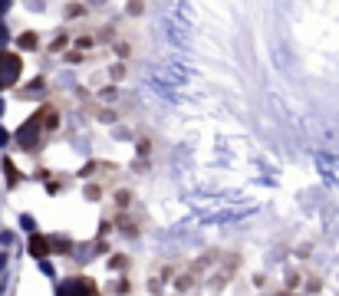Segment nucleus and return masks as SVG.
<instances>
[{
    "mask_svg": "<svg viewBox=\"0 0 339 296\" xmlns=\"http://www.w3.org/2000/svg\"><path fill=\"white\" fill-rule=\"evenodd\" d=\"M20 76V56L13 53H0V86H10Z\"/></svg>",
    "mask_w": 339,
    "mask_h": 296,
    "instance_id": "obj_1",
    "label": "nucleus"
},
{
    "mask_svg": "<svg viewBox=\"0 0 339 296\" xmlns=\"http://www.w3.org/2000/svg\"><path fill=\"white\" fill-rule=\"evenodd\" d=\"M36 43H40V40H36V33H23V36H20V46H27V50H33Z\"/></svg>",
    "mask_w": 339,
    "mask_h": 296,
    "instance_id": "obj_2",
    "label": "nucleus"
},
{
    "mask_svg": "<svg viewBox=\"0 0 339 296\" xmlns=\"http://www.w3.org/2000/svg\"><path fill=\"white\" fill-rule=\"evenodd\" d=\"M30 250H33V253H43V250H46L43 237H33V241H30Z\"/></svg>",
    "mask_w": 339,
    "mask_h": 296,
    "instance_id": "obj_3",
    "label": "nucleus"
}]
</instances>
